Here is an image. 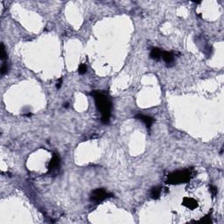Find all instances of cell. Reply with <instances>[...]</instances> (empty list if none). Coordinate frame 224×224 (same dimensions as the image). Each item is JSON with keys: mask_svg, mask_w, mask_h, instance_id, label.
Instances as JSON below:
<instances>
[{"mask_svg": "<svg viewBox=\"0 0 224 224\" xmlns=\"http://www.w3.org/2000/svg\"><path fill=\"white\" fill-rule=\"evenodd\" d=\"M94 96L95 106L101 113V121L102 124H108L111 116L112 103L109 101V97L104 93L95 91L92 93Z\"/></svg>", "mask_w": 224, "mask_h": 224, "instance_id": "obj_1", "label": "cell"}, {"mask_svg": "<svg viewBox=\"0 0 224 224\" xmlns=\"http://www.w3.org/2000/svg\"><path fill=\"white\" fill-rule=\"evenodd\" d=\"M191 178V172L188 170L184 171H177L175 172L171 173L168 176L167 183L169 184H181V183H186L189 181Z\"/></svg>", "mask_w": 224, "mask_h": 224, "instance_id": "obj_2", "label": "cell"}, {"mask_svg": "<svg viewBox=\"0 0 224 224\" xmlns=\"http://www.w3.org/2000/svg\"><path fill=\"white\" fill-rule=\"evenodd\" d=\"M109 196H111V194L109 193L105 189L98 188V189H95L92 192L91 195H90V201H93L94 203H99Z\"/></svg>", "mask_w": 224, "mask_h": 224, "instance_id": "obj_3", "label": "cell"}, {"mask_svg": "<svg viewBox=\"0 0 224 224\" xmlns=\"http://www.w3.org/2000/svg\"><path fill=\"white\" fill-rule=\"evenodd\" d=\"M182 205L186 207V209H191V210H194L198 208L199 204L195 199H193L192 197H185L182 201Z\"/></svg>", "mask_w": 224, "mask_h": 224, "instance_id": "obj_4", "label": "cell"}, {"mask_svg": "<svg viewBox=\"0 0 224 224\" xmlns=\"http://www.w3.org/2000/svg\"><path fill=\"white\" fill-rule=\"evenodd\" d=\"M60 157L57 153H54L53 157H52V159L48 165V170L49 172H53V171H56V169L59 168V165H60Z\"/></svg>", "mask_w": 224, "mask_h": 224, "instance_id": "obj_5", "label": "cell"}, {"mask_svg": "<svg viewBox=\"0 0 224 224\" xmlns=\"http://www.w3.org/2000/svg\"><path fill=\"white\" fill-rule=\"evenodd\" d=\"M135 117L140 121H142L144 124H145V126L148 129H150L152 127V125L153 124V121H154V119L152 117L146 116V115H143V114H138V115H136Z\"/></svg>", "mask_w": 224, "mask_h": 224, "instance_id": "obj_6", "label": "cell"}, {"mask_svg": "<svg viewBox=\"0 0 224 224\" xmlns=\"http://www.w3.org/2000/svg\"><path fill=\"white\" fill-rule=\"evenodd\" d=\"M162 51L158 48V47H154L152 49L151 53H150V57L154 60V61H159L160 58H161V55H162Z\"/></svg>", "mask_w": 224, "mask_h": 224, "instance_id": "obj_7", "label": "cell"}, {"mask_svg": "<svg viewBox=\"0 0 224 224\" xmlns=\"http://www.w3.org/2000/svg\"><path fill=\"white\" fill-rule=\"evenodd\" d=\"M161 57H162L163 61L167 64H171L174 61V55L171 52H163Z\"/></svg>", "mask_w": 224, "mask_h": 224, "instance_id": "obj_8", "label": "cell"}, {"mask_svg": "<svg viewBox=\"0 0 224 224\" xmlns=\"http://www.w3.org/2000/svg\"><path fill=\"white\" fill-rule=\"evenodd\" d=\"M161 193V188L159 186H155L151 190V196L152 199H159Z\"/></svg>", "mask_w": 224, "mask_h": 224, "instance_id": "obj_9", "label": "cell"}, {"mask_svg": "<svg viewBox=\"0 0 224 224\" xmlns=\"http://www.w3.org/2000/svg\"><path fill=\"white\" fill-rule=\"evenodd\" d=\"M6 58H7V54L5 52V48L4 44L2 43L1 44V60L2 61H5Z\"/></svg>", "mask_w": 224, "mask_h": 224, "instance_id": "obj_10", "label": "cell"}, {"mask_svg": "<svg viewBox=\"0 0 224 224\" xmlns=\"http://www.w3.org/2000/svg\"><path fill=\"white\" fill-rule=\"evenodd\" d=\"M78 72L80 75H84L87 72V66L85 64H81L78 68Z\"/></svg>", "mask_w": 224, "mask_h": 224, "instance_id": "obj_11", "label": "cell"}, {"mask_svg": "<svg viewBox=\"0 0 224 224\" xmlns=\"http://www.w3.org/2000/svg\"><path fill=\"white\" fill-rule=\"evenodd\" d=\"M8 72V66L6 63H3L2 67H1V75H5Z\"/></svg>", "mask_w": 224, "mask_h": 224, "instance_id": "obj_12", "label": "cell"}, {"mask_svg": "<svg viewBox=\"0 0 224 224\" xmlns=\"http://www.w3.org/2000/svg\"><path fill=\"white\" fill-rule=\"evenodd\" d=\"M210 192L215 196L217 193V188L216 186H210Z\"/></svg>", "mask_w": 224, "mask_h": 224, "instance_id": "obj_13", "label": "cell"}, {"mask_svg": "<svg viewBox=\"0 0 224 224\" xmlns=\"http://www.w3.org/2000/svg\"><path fill=\"white\" fill-rule=\"evenodd\" d=\"M200 222H203V223H209V222H211V219L209 218V216H206L204 219L202 218Z\"/></svg>", "mask_w": 224, "mask_h": 224, "instance_id": "obj_14", "label": "cell"}, {"mask_svg": "<svg viewBox=\"0 0 224 224\" xmlns=\"http://www.w3.org/2000/svg\"><path fill=\"white\" fill-rule=\"evenodd\" d=\"M62 84V79H60L59 82H58V83H57V85H56V88H57V89H60Z\"/></svg>", "mask_w": 224, "mask_h": 224, "instance_id": "obj_15", "label": "cell"}, {"mask_svg": "<svg viewBox=\"0 0 224 224\" xmlns=\"http://www.w3.org/2000/svg\"><path fill=\"white\" fill-rule=\"evenodd\" d=\"M69 103H66V104L64 105V107H65V108H68V107H69Z\"/></svg>", "mask_w": 224, "mask_h": 224, "instance_id": "obj_16", "label": "cell"}]
</instances>
